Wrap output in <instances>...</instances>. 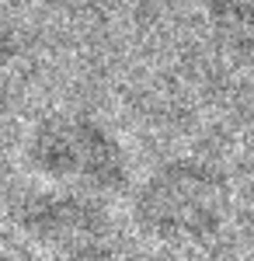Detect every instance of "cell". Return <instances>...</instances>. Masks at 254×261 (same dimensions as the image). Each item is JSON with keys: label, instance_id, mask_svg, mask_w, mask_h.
<instances>
[{"label": "cell", "instance_id": "6da1fadb", "mask_svg": "<svg viewBox=\"0 0 254 261\" xmlns=\"http://www.w3.org/2000/svg\"><path fill=\"white\" fill-rule=\"evenodd\" d=\"M226 178L202 161H171L136 195V220L164 241H202L226 220Z\"/></svg>", "mask_w": 254, "mask_h": 261}, {"label": "cell", "instance_id": "7a4b0ae2", "mask_svg": "<svg viewBox=\"0 0 254 261\" xmlns=\"http://www.w3.org/2000/svg\"><path fill=\"white\" fill-rule=\"evenodd\" d=\"M32 161L49 181L77 192H112L125 185L122 143L94 119L63 115L42 122L32 140Z\"/></svg>", "mask_w": 254, "mask_h": 261}, {"label": "cell", "instance_id": "277c9868", "mask_svg": "<svg viewBox=\"0 0 254 261\" xmlns=\"http://www.w3.org/2000/svg\"><path fill=\"white\" fill-rule=\"evenodd\" d=\"M213 32L237 53L254 49V0H202Z\"/></svg>", "mask_w": 254, "mask_h": 261}, {"label": "cell", "instance_id": "3957f363", "mask_svg": "<svg viewBox=\"0 0 254 261\" xmlns=\"http://www.w3.org/2000/svg\"><path fill=\"white\" fill-rule=\"evenodd\" d=\"M28 233L73 261H98L112 247V220L84 192H45L24 205Z\"/></svg>", "mask_w": 254, "mask_h": 261}]
</instances>
